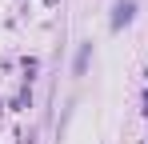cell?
I'll list each match as a JSON object with an SVG mask.
<instances>
[{"label": "cell", "instance_id": "cell-2", "mask_svg": "<svg viewBox=\"0 0 148 144\" xmlns=\"http://www.w3.org/2000/svg\"><path fill=\"white\" fill-rule=\"evenodd\" d=\"M88 56H92V44H80V52H76V64H72V68H76V76L88 68Z\"/></svg>", "mask_w": 148, "mask_h": 144}, {"label": "cell", "instance_id": "cell-1", "mask_svg": "<svg viewBox=\"0 0 148 144\" xmlns=\"http://www.w3.org/2000/svg\"><path fill=\"white\" fill-rule=\"evenodd\" d=\"M132 16H136V0H116V8H112V28L132 24Z\"/></svg>", "mask_w": 148, "mask_h": 144}]
</instances>
